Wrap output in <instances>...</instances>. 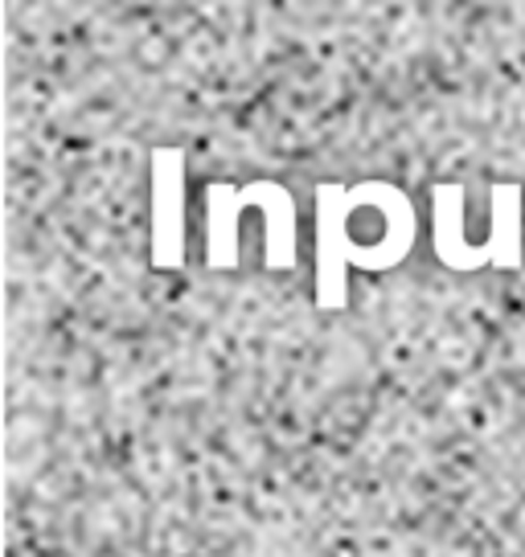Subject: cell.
I'll list each match as a JSON object with an SVG mask.
<instances>
[]
</instances>
